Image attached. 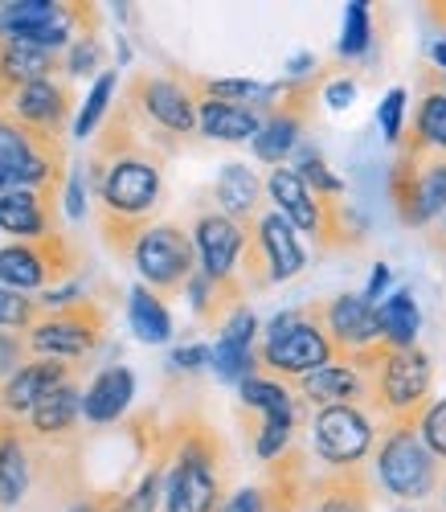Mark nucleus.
Segmentation results:
<instances>
[{"instance_id":"a18cd8bd","label":"nucleus","mask_w":446,"mask_h":512,"mask_svg":"<svg viewBox=\"0 0 446 512\" xmlns=\"http://www.w3.org/2000/svg\"><path fill=\"white\" fill-rule=\"evenodd\" d=\"M352 99H356V87H352V82H332V87H328V107L344 111Z\"/></svg>"},{"instance_id":"ea45409f","label":"nucleus","mask_w":446,"mask_h":512,"mask_svg":"<svg viewBox=\"0 0 446 512\" xmlns=\"http://www.w3.org/2000/svg\"><path fill=\"white\" fill-rule=\"evenodd\" d=\"M103 50H99V41L95 37H82V41H70V58H66V70L70 74H91L99 66Z\"/></svg>"},{"instance_id":"cd10ccee","label":"nucleus","mask_w":446,"mask_h":512,"mask_svg":"<svg viewBox=\"0 0 446 512\" xmlns=\"http://www.w3.org/2000/svg\"><path fill=\"white\" fill-rule=\"evenodd\" d=\"M418 304H414V295L410 287H397L389 300H381L377 308V328H381V345L385 349H414L418 345Z\"/></svg>"},{"instance_id":"a878e982","label":"nucleus","mask_w":446,"mask_h":512,"mask_svg":"<svg viewBox=\"0 0 446 512\" xmlns=\"http://www.w3.org/2000/svg\"><path fill=\"white\" fill-rule=\"evenodd\" d=\"M193 99H197V95H193ZM197 127H201V136H209V140L242 144V140H254V136H258L262 115L250 111V107H238V103L197 99Z\"/></svg>"},{"instance_id":"c756f323","label":"nucleus","mask_w":446,"mask_h":512,"mask_svg":"<svg viewBox=\"0 0 446 512\" xmlns=\"http://www.w3.org/2000/svg\"><path fill=\"white\" fill-rule=\"evenodd\" d=\"M238 390H242V402H246L250 414H303V406L295 402V394L283 386V381H275V377L250 373Z\"/></svg>"},{"instance_id":"39448f33","label":"nucleus","mask_w":446,"mask_h":512,"mask_svg":"<svg viewBox=\"0 0 446 512\" xmlns=\"http://www.w3.org/2000/svg\"><path fill=\"white\" fill-rule=\"evenodd\" d=\"M328 361H336V345L324 332L320 304L279 312L254 345V365L271 369L279 377H291V381H299L303 373L320 369Z\"/></svg>"},{"instance_id":"603ef678","label":"nucleus","mask_w":446,"mask_h":512,"mask_svg":"<svg viewBox=\"0 0 446 512\" xmlns=\"http://www.w3.org/2000/svg\"><path fill=\"white\" fill-rule=\"evenodd\" d=\"M438 246H446V213H442V242Z\"/></svg>"},{"instance_id":"c9c22d12","label":"nucleus","mask_w":446,"mask_h":512,"mask_svg":"<svg viewBox=\"0 0 446 512\" xmlns=\"http://www.w3.org/2000/svg\"><path fill=\"white\" fill-rule=\"evenodd\" d=\"M41 320V304L21 291L0 287V332H29Z\"/></svg>"},{"instance_id":"4be33fe9","label":"nucleus","mask_w":446,"mask_h":512,"mask_svg":"<svg viewBox=\"0 0 446 512\" xmlns=\"http://www.w3.org/2000/svg\"><path fill=\"white\" fill-rule=\"evenodd\" d=\"M58 54H46V50H33L25 41H13V37H0V111L9 107V99L29 87V82H41V78H54L58 74Z\"/></svg>"},{"instance_id":"ddd939ff","label":"nucleus","mask_w":446,"mask_h":512,"mask_svg":"<svg viewBox=\"0 0 446 512\" xmlns=\"http://www.w3.org/2000/svg\"><path fill=\"white\" fill-rule=\"evenodd\" d=\"M5 119H13L21 132H29L41 144H62L66 119H70V91H66V82H58V78L29 82V87H21L9 99Z\"/></svg>"},{"instance_id":"6ab92c4d","label":"nucleus","mask_w":446,"mask_h":512,"mask_svg":"<svg viewBox=\"0 0 446 512\" xmlns=\"http://www.w3.org/2000/svg\"><path fill=\"white\" fill-rule=\"evenodd\" d=\"M0 230L13 238H46L58 230V193L54 189H9L0 193Z\"/></svg>"},{"instance_id":"3c124183","label":"nucleus","mask_w":446,"mask_h":512,"mask_svg":"<svg viewBox=\"0 0 446 512\" xmlns=\"http://www.w3.org/2000/svg\"><path fill=\"white\" fill-rule=\"evenodd\" d=\"M9 189H13V181H9L5 173H0V193H9Z\"/></svg>"},{"instance_id":"473e14b6","label":"nucleus","mask_w":446,"mask_h":512,"mask_svg":"<svg viewBox=\"0 0 446 512\" xmlns=\"http://www.w3.org/2000/svg\"><path fill=\"white\" fill-rule=\"evenodd\" d=\"M115 87H119V74H115V70H103V74L95 78L91 95H86V103H82V111H78V119H74V140H91V132H95V127L107 119V111H111Z\"/></svg>"},{"instance_id":"aec40b11","label":"nucleus","mask_w":446,"mask_h":512,"mask_svg":"<svg viewBox=\"0 0 446 512\" xmlns=\"http://www.w3.org/2000/svg\"><path fill=\"white\" fill-rule=\"evenodd\" d=\"M262 189L271 193L275 213H279V218H283L295 234H307V238H316V234H320V197L299 181L295 168H287V164L271 168V173H266V185H262Z\"/></svg>"},{"instance_id":"393cba45","label":"nucleus","mask_w":446,"mask_h":512,"mask_svg":"<svg viewBox=\"0 0 446 512\" xmlns=\"http://www.w3.org/2000/svg\"><path fill=\"white\" fill-rule=\"evenodd\" d=\"M262 181H258V173L254 168H246V164H226L221 168V177H217V185H213V197H217V213H226L230 222H238L242 230L246 226H254V218L262 213Z\"/></svg>"},{"instance_id":"8fccbe9b","label":"nucleus","mask_w":446,"mask_h":512,"mask_svg":"<svg viewBox=\"0 0 446 512\" xmlns=\"http://www.w3.org/2000/svg\"><path fill=\"white\" fill-rule=\"evenodd\" d=\"M434 62L446 66V41H438V46H434Z\"/></svg>"},{"instance_id":"412c9836","label":"nucleus","mask_w":446,"mask_h":512,"mask_svg":"<svg viewBox=\"0 0 446 512\" xmlns=\"http://www.w3.org/2000/svg\"><path fill=\"white\" fill-rule=\"evenodd\" d=\"M254 336H258L254 312L238 308L226 320V328H221V340L209 349V365L217 369L221 381H238V386H242V381L250 377V369H254Z\"/></svg>"},{"instance_id":"c85d7f7f","label":"nucleus","mask_w":446,"mask_h":512,"mask_svg":"<svg viewBox=\"0 0 446 512\" xmlns=\"http://www.w3.org/2000/svg\"><path fill=\"white\" fill-rule=\"evenodd\" d=\"M127 320H131V332H136L144 345H164L172 336V316H168L164 300L156 291H148L144 283H136L127 295Z\"/></svg>"},{"instance_id":"f8f14e48","label":"nucleus","mask_w":446,"mask_h":512,"mask_svg":"<svg viewBox=\"0 0 446 512\" xmlns=\"http://www.w3.org/2000/svg\"><path fill=\"white\" fill-rule=\"evenodd\" d=\"M78 263L74 246L54 230L46 238H33V242H13V246H0V287L9 291H41L50 287L54 279L70 275Z\"/></svg>"},{"instance_id":"1a4fd4ad","label":"nucleus","mask_w":446,"mask_h":512,"mask_svg":"<svg viewBox=\"0 0 446 512\" xmlns=\"http://www.w3.org/2000/svg\"><path fill=\"white\" fill-rule=\"evenodd\" d=\"M127 115L144 119L152 132L185 140L197 132V99L181 78H164V74H136L127 87Z\"/></svg>"},{"instance_id":"a19ab883","label":"nucleus","mask_w":446,"mask_h":512,"mask_svg":"<svg viewBox=\"0 0 446 512\" xmlns=\"http://www.w3.org/2000/svg\"><path fill=\"white\" fill-rule=\"evenodd\" d=\"M221 512H266V492L262 488H246L238 496H230L221 504Z\"/></svg>"},{"instance_id":"72a5a7b5","label":"nucleus","mask_w":446,"mask_h":512,"mask_svg":"<svg viewBox=\"0 0 446 512\" xmlns=\"http://www.w3.org/2000/svg\"><path fill=\"white\" fill-rule=\"evenodd\" d=\"M62 13V5H54V0H17V5H5L0 9V37H17L25 29H37L46 25Z\"/></svg>"},{"instance_id":"bb28decb","label":"nucleus","mask_w":446,"mask_h":512,"mask_svg":"<svg viewBox=\"0 0 446 512\" xmlns=\"http://www.w3.org/2000/svg\"><path fill=\"white\" fill-rule=\"evenodd\" d=\"M78 414H82V390L74 386V381H62V386H54L46 398H41L25 414V426L37 439H58V435L74 431Z\"/></svg>"},{"instance_id":"a211bd4d","label":"nucleus","mask_w":446,"mask_h":512,"mask_svg":"<svg viewBox=\"0 0 446 512\" xmlns=\"http://www.w3.org/2000/svg\"><path fill=\"white\" fill-rule=\"evenodd\" d=\"M62 381H70V365H66V361H50V357L25 361V365L5 381V386H0V418L21 422L54 386H62Z\"/></svg>"},{"instance_id":"864d4df0","label":"nucleus","mask_w":446,"mask_h":512,"mask_svg":"<svg viewBox=\"0 0 446 512\" xmlns=\"http://www.w3.org/2000/svg\"><path fill=\"white\" fill-rule=\"evenodd\" d=\"M271 512H291V508H271Z\"/></svg>"},{"instance_id":"f3484780","label":"nucleus","mask_w":446,"mask_h":512,"mask_svg":"<svg viewBox=\"0 0 446 512\" xmlns=\"http://www.w3.org/2000/svg\"><path fill=\"white\" fill-rule=\"evenodd\" d=\"M295 390H299V398H307L311 406H369V386H365V373L356 369L352 361H344V357H336V361H328V365H320V369H311V373H303L299 381H295ZM369 414V410H365Z\"/></svg>"},{"instance_id":"f704fd0d","label":"nucleus","mask_w":446,"mask_h":512,"mask_svg":"<svg viewBox=\"0 0 446 512\" xmlns=\"http://www.w3.org/2000/svg\"><path fill=\"white\" fill-rule=\"evenodd\" d=\"M373 41V25H369V5L365 0H352L344 5V33H340V54L344 58H365Z\"/></svg>"},{"instance_id":"09e8293b","label":"nucleus","mask_w":446,"mask_h":512,"mask_svg":"<svg viewBox=\"0 0 446 512\" xmlns=\"http://www.w3.org/2000/svg\"><path fill=\"white\" fill-rule=\"evenodd\" d=\"M434 496H438V508H442V512H446V476H442V480H438V492H434Z\"/></svg>"},{"instance_id":"2f4dec72","label":"nucleus","mask_w":446,"mask_h":512,"mask_svg":"<svg viewBox=\"0 0 446 512\" xmlns=\"http://www.w3.org/2000/svg\"><path fill=\"white\" fill-rule=\"evenodd\" d=\"M410 136L430 152H446V91H426L414 115Z\"/></svg>"},{"instance_id":"f257e3e1","label":"nucleus","mask_w":446,"mask_h":512,"mask_svg":"<svg viewBox=\"0 0 446 512\" xmlns=\"http://www.w3.org/2000/svg\"><path fill=\"white\" fill-rule=\"evenodd\" d=\"M91 185L99 193V230L107 246L131 259L140 234L152 226L164 193V156L140 140L136 119L119 107L91 152Z\"/></svg>"},{"instance_id":"de8ad7c7","label":"nucleus","mask_w":446,"mask_h":512,"mask_svg":"<svg viewBox=\"0 0 446 512\" xmlns=\"http://www.w3.org/2000/svg\"><path fill=\"white\" fill-rule=\"evenodd\" d=\"M430 17H434V21L446 29V5H430Z\"/></svg>"},{"instance_id":"b1692460","label":"nucleus","mask_w":446,"mask_h":512,"mask_svg":"<svg viewBox=\"0 0 446 512\" xmlns=\"http://www.w3.org/2000/svg\"><path fill=\"white\" fill-rule=\"evenodd\" d=\"M131 398H136V373L127 365H111L91 381V390L82 394V418L95 426H107L127 414Z\"/></svg>"},{"instance_id":"9d476101","label":"nucleus","mask_w":446,"mask_h":512,"mask_svg":"<svg viewBox=\"0 0 446 512\" xmlns=\"http://www.w3.org/2000/svg\"><path fill=\"white\" fill-rule=\"evenodd\" d=\"M307 431L324 467H361L377 443V422L361 406H320L307 418Z\"/></svg>"},{"instance_id":"6e6552de","label":"nucleus","mask_w":446,"mask_h":512,"mask_svg":"<svg viewBox=\"0 0 446 512\" xmlns=\"http://www.w3.org/2000/svg\"><path fill=\"white\" fill-rule=\"evenodd\" d=\"M131 263H136L140 279L148 291H156L160 300L164 295H176L197 271V250L185 226L176 222H156L140 234L136 250H131Z\"/></svg>"},{"instance_id":"f03ea898","label":"nucleus","mask_w":446,"mask_h":512,"mask_svg":"<svg viewBox=\"0 0 446 512\" xmlns=\"http://www.w3.org/2000/svg\"><path fill=\"white\" fill-rule=\"evenodd\" d=\"M164 512H221L230 488V451L205 418H181L168 431Z\"/></svg>"},{"instance_id":"5701e85b","label":"nucleus","mask_w":446,"mask_h":512,"mask_svg":"<svg viewBox=\"0 0 446 512\" xmlns=\"http://www.w3.org/2000/svg\"><path fill=\"white\" fill-rule=\"evenodd\" d=\"M33 484V459L25 451L21 426L0 418V512L21 508V500L29 496Z\"/></svg>"},{"instance_id":"423d86ee","label":"nucleus","mask_w":446,"mask_h":512,"mask_svg":"<svg viewBox=\"0 0 446 512\" xmlns=\"http://www.w3.org/2000/svg\"><path fill=\"white\" fill-rule=\"evenodd\" d=\"M389 197L401 226H434L446 213V152H430L426 144L406 136L389 173Z\"/></svg>"},{"instance_id":"7ed1b4c3","label":"nucleus","mask_w":446,"mask_h":512,"mask_svg":"<svg viewBox=\"0 0 446 512\" xmlns=\"http://www.w3.org/2000/svg\"><path fill=\"white\" fill-rule=\"evenodd\" d=\"M344 361H352L365 373L369 386V418L377 422H393L406 414H422V406L430 402V381H434V365L426 357V349H385L373 345L365 353H348Z\"/></svg>"},{"instance_id":"37998d69","label":"nucleus","mask_w":446,"mask_h":512,"mask_svg":"<svg viewBox=\"0 0 446 512\" xmlns=\"http://www.w3.org/2000/svg\"><path fill=\"white\" fill-rule=\"evenodd\" d=\"M389 279H393V271H389L385 263H377V267H373V275H369V287L361 291V295H365V300H369L373 308L381 304V295H385V287H389Z\"/></svg>"},{"instance_id":"0eeeda50","label":"nucleus","mask_w":446,"mask_h":512,"mask_svg":"<svg viewBox=\"0 0 446 512\" xmlns=\"http://www.w3.org/2000/svg\"><path fill=\"white\" fill-rule=\"evenodd\" d=\"M107 336V312L95 300H74L66 308L41 312V320L25 332V345L33 357L50 361H74L103 345Z\"/></svg>"},{"instance_id":"58836bf2","label":"nucleus","mask_w":446,"mask_h":512,"mask_svg":"<svg viewBox=\"0 0 446 512\" xmlns=\"http://www.w3.org/2000/svg\"><path fill=\"white\" fill-rule=\"evenodd\" d=\"M406 87H393L385 99H381V107H377V119H381V136L389 140V144H397L401 140V115H406Z\"/></svg>"},{"instance_id":"dca6fc26","label":"nucleus","mask_w":446,"mask_h":512,"mask_svg":"<svg viewBox=\"0 0 446 512\" xmlns=\"http://www.w3.org/2000/svg\"><path fill=\"white\" fill-rule=\"evenodd\" d=\"M320 320L324 332L336 345V357L348 353H365L381 345V328H377V308L365 300L361 291H344L336 300H320Z\"/></svg>"},{"instance_id":"9b49d317","label":"nucleus","mask_w":446,"mask_h":512,"mask_svg":"<svg viewBox=\"0 0 446 512\" xmlns=\"http://www.w3.org/2000/svg\"><path fill=\"white\" fill-rule=\"evenodd\" d=\"M0 173L13 181V189H62L66 177V148L41 144L13 119L0 115Z\"/></svg>"},{"instance_id":"e433bc0d","label":"nucleus","mask_w":446,"mask_h":512,"mask_svg":"<svg viewBox=\"0 0 446 512\" xmlns=\"http://www.w3.org/2000/svg\"><path fill=\"white\" fill-rule=\"evenodd\" d=\"M418 439L426 443V451L446 463V398H430L418 414Z\"/></svg>"},{"instance_id":"20e7f679","label":"nucleus","mask_w":446,"mask_h":512,"mask_svg":"<svg viewBox=\"0 0 446 512\" xmlns=\"http://www.w3.org/2000/svg\"><path fill=\"white\" fill-rule=\"evenodd\" d=\"M377 484L401 504H422L438 492L442 467L418 439V414L381 422L377 431Z\"/></svg>"},{"instance_id":"4c0bfd02","label":"nucleus","mask_w":446,"mask_h":512,"mask_svg":"<svg viewBox=\"0 0 446 512\" xmlns=\"http://www.w3.org/2000/svg\"><path fill=\"white\" fill-rule=\"evenodd\" d=\"M295 173H299V181H303L311 193H316V197H340V193H344V181L332 177V168L324 164L320 152H303L299 164H295Z\"/></svg>"},{"instance_id":"c03bdc74","label":"nucleus","mask_w":446,"mask_h":512,"mask_svg":"<svg viewBox=\"0 0 446 512\" xmlns=\"http://www.w3.org/2000/svg\"><path fill=\"white\" fill-rule=\"evenodd\" d=\"M82 197H86V189H82V173H74L70 185H66V213H70V218H82Z\"/></svg>"},{"instance_id":"79ce46f5","label":"nucleus","mask_w":446,"mask_h":512,"mask_svg":"<svg viewBox=\"0 0 446 512\" xmlns=\"http://www.w3.org/2000/svg\"><path fill=\"white\" fill-rule=\"evenodd\" d=\"M172 365H176V369H201V365H209V345L172 349Z\"/></svg>"},{"instance_id":"7c9ffc66","label":"nucleus","mask_w":446,"mask_h":512,"mask_svg":"<svg viewBox=\"0 0 446 512\" xmlns=\"http://www.w3.org/2000/svg\"><path fill=\"white\" fill-rule=\"evenodd\" d=\"M164 463H168V455H156L148 463V472L140 476V484L131 492H123V496H115V500H107L103 512H156L160 496H164Z\"/></svg>"},{"instance_id":"2eb2a0df","label":"nucleus","mask_w":446,"mask_h":512,"mask_svg":"<svg viewBox=\"0 0 446 512\" xmlns=\"http://www.w3.org/2000/svg\"><path fill=\"white\" fill-rule=\"evenodd\" d=\"M193 250L201 259V271L209 283H234L238 279V263H242V246H246V230L238 222H230L226 213H197L193 222Z\"/></svg>"},{"instance_id":"4468645a","label":"nucleus","mask_w":446,"mask_h":512,"mask_svg":"<svg viewBox=\"0 0 446 512\" xmlns=\"http://www.w3.org/2000/svg\"><path fill=\"white\" fill-rule=\"evenodd\" d=\"M299 512H373L369 467H328L303 480Z\"/></svg>"},{"instance_id":"49530a36","label":"nucleus","mask_w":446,"mask_h":512,"mask_svg":"<svg viewBox=\"0 0 446 512\" xmlns=\"http://www.w3.org/2000/svg\"><path fill=\"white\" fill-rule=\"evenodd\" d=\"M70 512H103V504H99V500H78Z\"/></svg>"}]
</instances>
